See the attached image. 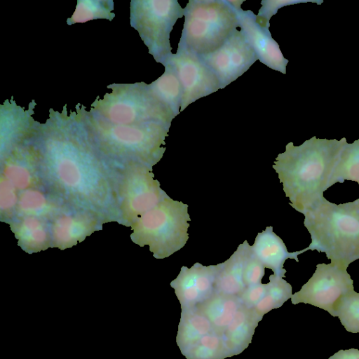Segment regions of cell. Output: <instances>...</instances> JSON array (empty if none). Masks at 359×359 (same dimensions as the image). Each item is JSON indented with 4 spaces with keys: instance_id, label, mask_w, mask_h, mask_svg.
<instances>
[{
    "instance_id": "obj_1",
    "label": "cell",
    "mask_w": 359,
    "mask_h": 359,
    "mask_svg": "<svg viewBox=\"0 0 359 359\" xmlns=\"http://www.w3.org/2000/svg\"><path fill=\"white\" fill-rule=\"evenodd\" d=\"M346 143L345 137L337 140L314 136L299 146L288 143L278 155L272 167L295 210L303 214L323 197Z\"/></svg>"
},
{
    "instance_id": "obj_2",
    "label": "cell",
    "mask_w": 359,
    "mask_h": 359,
    "mask_svg": "<svg viewBox=\"0 0 359 359\" xmlns=\"http://www.w3.org/2000/svg\"><path fill=\"white\" fill-rule=\"evenodd\" d=\"M44 172L68 197L84 204H102L108 196L107 175L93 154L79 142L55 139L46 147Z\"/></svg>"
},
{
    "instance_id": "obj_3",
    "label": "cell",
    "mask_w": 359,
    "mask_h": 359,
    "mask_svg": "<svg viewBox=\"0 0 359 359\" xmlns=\"http://www.w3.org/2000/svg\"><path fill=\"white\" fill-rule=\"evenodd\" d=\"M303 215L311 238L308 250L325 252L345 269L359 259V198L337 205L323 196Z\"/></svg>"
},
{
    "instance_id": "obj_4",
    "label": "cell",
    "mask_w": 359,
    "mask_h": 359,
    "mask_svg": "<svg viewBox=\"0 0 359 359\" xmlns=\"http://www.w3.org/2000/svg\"><path fill=\"white\" fill-rule=\"evenodd\" d=\"M241 1L189 0L178 47L198 55L217 49L238 27L237 6Z\"/></svg>"
},
{
    "instance_id": "obj_5",
    "label": "cell",
    "mask_w": 359,
    "mask_h": 359,
    "mask_svg": "<svg viewBox=\"0 0 359 359\" xmlns=\"http://www.w3.org/2000/svg\"><path fill=\"white\" fill-rule=\"evenodd\" d=\"M189 205L170 196L132 223L131 238L149 250L156 259L168 257L181 250L189 240Z\"/></svg>"
},
{
    "instance_id": "obj_6",
    "label": "cell",
    "mask_w": 359,
    "mask_h": 359,
    "mask_svg": "<svg viewBox=\"0 0 359 359\" xmlns=\"http://www.w3.org/2000/svg\"><path fill=\"white\" fill-rule=\"evenodd\" d=\"M170 127V124L156 121L132 126H111L102 129L100 139L110 152L132 156L152 169L165 151L163 146Z\"/></svg>"
},
{
    "instance_id": "obj_7",
    "label": "cell",
    "mask_w": 359,
    "mask_h": 359,
    "mask_svg": "<svg viewBox=\"0 0 359 359\" xmlns=\"http://www.w3.org/2000/svg\"><path fill=\"white\" fill-rule=\"evenodd\" d=\"M134 21L149 53L156 62L165 65L171 55L170 34L184 8L176 0H149L135 2Z\"/></svg>"
},
{
    "instance_id": "obj_8",
    "label": "cell",
    "mask_w": 359,
    "mask_h": 359,
    "mask_svg": "<svg viewBox=\"0 0 359 359\" xmlns=\"http://www.w3.org/2000/svg\"><path fill=\"white\" fill-rule=\"evenodd\" d=\"M112 95L114 98L107 100V104L102 107L105 116L114 124L137 125L156 121L171 125L175 117L145 83L133 86L132 96Z\"/></svg>"
},
{
    "instance_id": "obj_9",
    "label": "cell",
    "mask_w": 359,
    "mask_h": 359,
    "mask_svg": "<svg viewBox=\"0 0 359 359\" xmlns=\"http://www.w3.org/2000/svg\"><path fill=\"white\" fill-rule=\"evenodd\" d=\"M353 283L346 269L332 263L318 264L311 278L292 295L291 302L293 304H310L334 316L335 304L343 295L354 290Z\"/></svg>"
},
{
    "instance_id": "obj_10",
    "label": "cell",
    "mask_w": 359,
    "mask_h": 359,
    "mask_svg": "<svg viewBox=\"0 0 359 359\" xmlns=\"http://www.w3.org/2000/svg\"><path fill=\"white\" fill-rule=\"evenodd\" d=\"M152 169L140 163L126 170L121 187V210L124 217L133 223L139 217L169 196L154 179Z\"/></svg>"
},
{
    "instance_id": "obj_11",
    "label": "cell",
    "mask_w": 359,
    "mask_h": 359,
    "mask_svg": "<svg viewBox=\"0 0 359 359\" xmlns=\"http://www.w3.org/2000/svg\"><path fill=\"white\" fill-rule=\"evenodd\" d=\"M165 64L173 68L180 82V112L199 98L221 89L217 77L195 53L178 47L177 53H172Z\"/></svg>"
},
{
    "instance_id": "obj_12",
    "label": "cell",
    "mask_w": 359,
    "mask_h": 359,
    "mask_svg": "<svg viewBox=\"0 0 359 359\" xmlns=\"http://www.w3.org/2000/svg\"><path fill=\"white\" fill-rule=\"evenodd\" d=\"M199 57L217 77L221 89L236 80L258 60L242 32L238 29L217 49Z\"/></svg>"
},
{
    "instance_id": "obj_13",
    "label": "cell",
    "mask_w": 359,
    "mask_h": 359,
    "mask_svg": "<svg viewBox=\"0 0 359 359\" xmlns=\"http://www.w3.org/2000/svg\"><path fill=\"white\" fill-rule=\"evenodd\" d=\"M219 266H204L198 262L188 268L183 266L170 286L180 303L181 309L196 307L215 293Z\"/></svg>"
},
{
    "instance_id": "obj_14",
    "label": "cell",
    "mask_w": 359,
    "mask_h": 359,
    "mask_svg": "<svg viewBox=\"0 0 359 359\" xmlns=\"http://www.w3.org/2000/svg\"><path fill=\"white\" fill-rule=\"evenodd\" d=\"M242 3L243 1L237 6L238 27L258 60L268 67L286 74L288 60L284 57L278 43L272 38L269 27L260 25L257 22V15L252 11L243 10L241 7Z\"/></svg>"
},
{
    "instance_id": "obj_15",
    "label": "cell",
    "mask_w": 359,
    "mask_h": 359,
    "mask_svg": "<svg viewBox=\"0 0 359 359\" xmlns=\"http://www.w3.org/2000/svg\"><path fill=\"white\" fill-rule=\"evenodd\" d=\"M251 249L265 268L271 269L274 275L282 278L285 276L287 272L283 268L285 262L287 259H292L299 262L297 256L309 250L306 248L299 251L288 252L285 244L273 232L271 226H266L257 233Z\"/></svg>"
},
{
    "instance_id": "obj_16",
    "label": "cell",
    "mask_w": 359,
    "mask_h": 359,
    "mask_svg": "<svg viewBox=\"0 0 359 359\" xmlns=\"http://www.w3.org/2000/svg\"><path fill=\"white\" fill-rule=\"evenodd\" d=\"M250 248V244L245 241L227 260L218 264L216 293L238 297L244 291L246 288L244 269Z\"/></svg>"
},
{
    "instance_id": "obj_17",
    "label": "cell",
    "mask_w": 359,
    "mask_h": 359,
    "mask_svg": "<svg viewBox=\"0 0 359 359\" xmlns=\"http://www.w3.org/2000/svg\"><path fill=\"white\" fill-rule=\"evenodd\" d=\"M94 222L92 217L83 214L57 217L51 227L53 245L64 250L76 245L93 232Z\"/></svg>"
},
{
    "instance_id": "obj_18",
    "label": "cell",
    "mask_w": 359,
    "mask_h": 359,
    "mask_svg": "<svg viewBox=\"0 0 359 359\" xmlns=\"http://www.w3.org/2000/svg\"><path fill=\"white\" fill-rule=\"evenodd\" d=\"M261 319L252 309L243 304L222 333L230 357L241 353L251 343L252 336Z\"/></svg>"
},
{
    "instance_id": "obj_19",
    "label": "cell",
    "mask_w": 359,
    "mask_h": 359,
    "mask_svg": "<svg viewBox=\"0 0 359 359\" xmlns=\"http://www.w3.org/2000/svg\"><path fill=\"white\" fill-rule=\"evenodd\" d=\"M213 330L210 321L197 307L182 309L176 342L182 355Z\"/></svg>"
},
{
    "instance_id": "obj_20",
    "label": "cell",
    "mask_w": 359,
    "mask_h": 359,
    "mask_svg": "<svg viewBox=\"0 0 359 359\" xmlns=\"http://www.w3.org/2000/svg\"><path fill=\"white\" fill-rule=\"evenodd\" d=\"M242 304L238 296L215 292L196 307L208 318L214 329L222 335Z\"/></svg>"
},
{
    "instance_id": "obj_21",
    "label": "cell",
    "mask_w": 359,
    "mask_h": 359,
    "mask_svg": "<svg viewBox=\"0 0 359 359\" xmlns=\"http://www.w3.org/2000/svg\"><path fill=\"white\" fill-rule=\"evenodd\" d=\"M164 67V73L149 86L154 95L176 116L180 112L182 88L173 68L169 64Z\"/></svg>"
},
{
    "instance_id": "obj_22",
    "label": "cell",
    "mask_w": 359,
    "mask_h": 359,
    "mask_svg": "<svg viewBox=\"0 0 359 359\" xmlns=\"http://www.w3.org/2000/svg\"><path fill=\"white\" fill-rule=\"evenodd\" d=\"M12 229L18 244L25 251L37 252L48 247L50 237L46 227L36 216H27Z\"/></svg>"
},
{
    "instance_id": "obj_23",
    "label": "cell",
    "mask_w": 359,
    "mask_h": 359,
    "mask_svg": "<svg viewBox=\"0 0 359 359\" xmlns=\"http://www.w3.org/2000/svg\"><path fill=\"white\" fill-rule=\"evenodd\" d=\"M344 180L359 184V139L345 144L333 170L330 186Z\"/></svg>"
},
{
    "instance_id": "obj_24",
    "label": "cell",
    "mask_w": 359,
    "mask_h": 359,
    "mask_svg": "<svg viewBox=\"0 0 359 359\" xmlns=\"http://www.w3.org/2000/svg\"><path fill=\"white\" fill-rule=\"evenodd\" d=\"M292 292V288L290 283L282 277L271 274L269 276L265 296L252 309L262 320L264 314L280 307L291 298Z\"/></svg>"
},
{
    "instance_id": "obj_25",
    "label": "cell",
    "mask_w": 359,
    "mask_h": 359,
    "mask_svg": "<svg viewBox=\"0 0 359 359\" xmlns=\"http://www.w3.org/2000/svg\"><path fill=\"white\" fill-rule=\"evenodd\" d=\"M183 355L187 359H224L230 357L222 335L216 330L201 337Z\"/></svg>"
},
{
    "instance_id": "obj_26",
    "label": "cell",
    "mask_w": 359,
    "mask_h": 359,
    "mask_svg": "<svg viewBox=\"0 0 359 359\" xmlns=\"http://www.w3.org/2000/svg\"><path fill=\"white\" fill-rule=\"evenodd\" d=\"M334 313L348 332H359V293L353 290L343 295L335 304Z\"/></svg>"
},
{
    "instance_id": "obj_27",
    "label": "cell",
    "mask_w": 359,
    "mask_h": 359,
    "mask_svg": "<svg viewBox=\"0 0 359 359\" xmlns=\"http://www.w3.org/2000/svg\"><path fill=\"white\" fill-rule=\"evenodd\" d=\"M21 211L34 216L46 212L48 207L46 198L39 191L29 190L21 195L19 201Z\"/></svg>"
},
{
    "instance_id": "obj_28",
    "label": "cell",
    "mask_w": 359,
    "mask_h": 359,
    "mask_svg": "<svg viewBox=\"0 0 359 359\" xmlns=\"http://www.w3.org/2000/svg\"><path fill=\"white\" fill-rule=\"evenodd\" d=\"M264 269L265 266L252 252L250 245L244 269V281L246 287L262 283L265 273Z\"/></svg>"
},
{
    "instance_id": "obj_29",
    "label": "cell",
    "mask_w": 359,
    "mask_h": 359,
    "mask_svg": "<svg viewBox=\"0 0 359 359\" xmlns=\"http://www.w3.org/2000/svg\"><path fill=\"white\" fill-rule=\"evenodd\" d=\"M5 174L12 184L18 189H25L31 184L29 171L23 165L18 162H8L6 165Z\"/></svg>"
},
{
    "instance_id": "obj_30",
    "label": "cell",
    "mask_w": 359,
    "mask_h": 359,
    "mask_svg": "<svg viewBox=\"0 0 359 359\" xmlns=\"http://www.w3.org/2000/svg\"><path fill=\"white\" fill-rule=\"evenodd\" d=\"M302 2H307V1H262L261 2L262 6L259 10V13L257 15V22L262 27H269V20L271 18L277 13L279 8L285 6Z\"/></svg>"
},
{
    "instance_id": "obj_31",
    "label": "cell",
    "mask_w": 359,
    "mask_h": 359,
    "mask_svg": "<svg viewBox=\"0 0 359 359\" xmlns=\"http://www.w3.org/2000/svg\"><path fill=\"white\" fill-rule=\"evenodd\" d=\"M268 283L248 286L238 296L243 304L248 309H253L265 296Z\"/></svg>"
},
{
    "instance_id": "obj_32",
    "label": "cell",
    "mask_w": 359,
    "mask_h": 359,
    "mask_svg": "<svg viewBox=\"0 0 359 359\" xmlns=\"http://www.w3.org/2000/svg\"><path fill=\"white\" fill-rule=\"evenodd\" d=\"M11 186L12 184L6 179L5 180V182L4 181L1 182V206H4L5 208H12L16 203V196L15 195V193L13 190V187Z\"/></svg>"
},
{
    "instance_id": "obj_33",
    "label": "cell",
    "mask_w": 359,
    "mask_h": 359,
    "mask_svg": "<svg viewBox=\"0 0 359 359\" xmlns=\"http://www.w3.org/2000/svg\"><path fill=\"white\" fill-rule=\"evenodd\" d=\"M329 359H359V350L355 348L340 350Z\"/></svg>"
}]
</instances>
